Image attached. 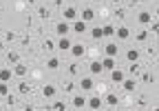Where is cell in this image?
I'll return each instance as SVG.
<instances>
[{
  "label": "cell",
  "mask_w": 159,
  "mask_h": 111,
  "mask_svg": "<svg viewBox=\"0 0 159 111\" xmlns=\"http://www.w3.org/2000/svg\"><path fill=\"white\" fill-rule=\"evenodd\" d=\"M71 31L77 33V36H84L89 31V22H84V20H80V18H77V20L71 22Z\"/></svg>",
  "instance_id": "6da1fadb"
},
{
  "label": "cell",
  "mask_w": 159,
  "mask_h": 111,
  "mask_svg": "<svg viewBox=\"0 0 159 111\" xmlns=\"http://www.w3.org/2000/svg\"><path fill=\"white\" fill-rule=\"evenodd\" d=\"M77 18H80V11H77L73 5L64 7V11H62V20H66V22H73V20H77Z\"/></svg>",
  "instance_id": "7a4b0ae2"
},
{
  "label": "cell",
  "mask_w": 159,
  "mask_h": 111,
  "mask_svg": "<svg viewBox=\"0 0 159 111\" xmlns=\"http://www.w3.org/2000/svg\"><path fill=\"white\" fill-rule=\"evenodd\" d=\"M69 53L73 56V58H77V60H82L84 56H86V47H84L82 42H73V45H71V51H69Z\"/></svg>",
  "instance_id": "3957f363"
},
{
  "label": "cell",
  "mask_w": 159,
  "mask_h": 111,
  "mask_svg": "<svg viewBox=\"0 0 159 111\" xmlns=\"http://www.w3.org/2000/svg\"><path fill=\"white\" fill-rule=\"evenodd\" d=\"M55 33H57V38H62V36H69V33H71V22H66V20L55 22Z\"/></svg>",
  "instance_id": "277c9868"
},
{
  "label": "cell",
  "mask_w": 159,
  "mask_h": 111,
  "mask_svg": "<svg viewBox=\"0 0 159 111\" xmlns=\"http://www.w3.org/2000/svg\"><path fill=\"white\" fill-rule=\"evenodd\" d=\"M71 104H73V109H84L86 107V96L82 94V91H77V94H73V100H71Z\"/></svg>",
  "instance_id": "5b68a950"
},
{
  "label": "cell",
  "mask_w": 159,
  "mask_h": 111,
  "mask_svg": "<svg viewBox=\"0 0 159 111\" xmlns=\"http://www.w3.org/2000/svg\"><path fill=\"white\" fill-rule=\"evenodd\" d=\"M71 45H73V42H71L69 36H62V38H57V40H55V49L64 51V53H66V51H71Z\"/></svg>",
  "instance_id": "8992f818"
},
{
  "label": "cell",
  "mask_w": 159,
  "mask_h": 111,
  "mask_svg": "<svg viewBox=\"0 0 159 111\" xmlns=\"http://www.w3.org/2000/svg\"><path fill=\"white\" fill-rule=\"evenodd\" d=\"M93 87H95V82H93V78L91 76H84L82 80H80V91H82V94H89V91H93Z\"/></svg>",
  "instance_id": "52a82bcc"
},
{
  "label": "cell",
  "mask_w": 159,
  "mask_h": 111,
  "mask_svg": "<svg viewBox=\"0 0 159 111\" xmlns=\"http://www.w3.org/2000/svg\"><path fill=\"white\" fill-rule=\"evenodd\" d=\"M86 107L89 109H93V111H99L104 107V98H99V96H91L89 100H86Z\"/></svg>",
  "instance_id": "ba28073f"
},
{
  "label": "cell",
  "mask_w": 159,
  "mask_h": 111,
  "mask_svg": "<svg viewBox=\"0 0 159 111\" xmlns=\"http://www.w3.org/2000/svg\"><path fill=\"white\" fill-rule=\"evenodd\" d=\"M152 20H155V18H152L150 11H139V13H137V22L142 25V27H148Z\"/></svg>",
  "instance_id": "9c48e42d"
},
{
  "label": "cell",
  "mask_w": 159,
  "mask_h": 111,
  "mask_svg": "<svg viewBox=\"0 0 159 111\" xmlns=\"http://www.w3.org/2000/svg\"><path fill=\"white\" fill-rule=\"evenodd\" d=\"M60 67H62L60 56H49V58H47V69H49V71H57Z\"/></svg>",
  "instance_id": "30bf717a"
},
{
  "label": "cell",
  "mask_w": 159,
  "mask_h": 111,
  "mask_svg": "<svg viewBox=\"0 0 159 111\" xmlns=\"http://www.w3.org/2000/svg\"><path fill=\"white\" fill-rule=\"evenodd\" d=\"M115 38H117V40H128V38H130V29H128L126 25L115 27Z\"/></svg>",
  "instance_id": "8fae6325"
},
{
  "label": "cell",
  "mask_w": 159,
  "mask_h": 111,
  "mask_svg": "<svg viewBox=\"0 0 159 111\" xmlns=\"http://www.w3.org/2000/svg\"><path fill=\"white\" fill-rule=\"evenodd\" d=\"M42 96H44V100H55L57 89H55L53 84H44V87H42Z\"/></svg>",
  "instance_id": "7c38bea8"
},
{
  "label": "cell",
  "mask_w": 159,
  "mask_h": 111,
  "mask_svg": "<svg viewBox=\"0 0 159 111\" xmlns=\"http://www.w3.org/2000/svg\"><path fill=\"white\" fill-rule=\"evenodd\" d=\"M80 20H84V22H93V20H95V9L84 7V9H82V13H80Z\"/></svg>",
  "instance_id": "4fadbf2b"
},
{
  "label": "cell",
  "mask_w": 159,
  "mask_h": 111,
  "mask_svg": "<svg viewBox=\"0 0 159 111\" xmlns=\"http://www.w3.org/2000/svg\"><path fill=\"white\" fill-rule=\"evenodd\" d=\"M29 73V67L25 65V62H18V65H13V76H18V78H25Z\"/></svg>",
  "instance_id": "5bb4252c"
},
{
  "label": "cell",
  "mask_w": 159,
  "mask_h": 111,
  "mask_svg": "<svg viewBox=\"0 0 159 111\" xmlns=\"http://www.w3.org/2000/svg\"><path fill=\"white\" fill-rule=\"evenodd\" d=\"M111 80H113L115 84H122V82L126 80V73H124V71H119V69L115 67V69L111 71Z\"/></svg>",
  "instance_id": "9a60e30c"
},
{
  "label": "cell",
  "mask_w": 159,
  "mask_h": 111,
  "mask_svg": "<svg viewBox=\"0 0 159 111\" xmlns=\"http://www.w3.org/2000/svg\"><path fill=\"white\" fill-rule=\"evenodd\" d=\"M13 78V69L11 67H0V82H11Z\"/></svg>",
  "instance_id": "2e32d148"
},
{
  "label": "cell",
  "mask_w": 159,
  "mask_h": 111,
  "mask_svg": "<svg viewBox=\"0 0 159 111\" xmlns=\"http://www.w3.org/2000/svg\"><path fill=\"white\" fill-rule=\"evenodd\" d=\"M117 53H119V47H117V42H106V47H104V56L117 58Z\"/></svg>",
  "instance_id": "e0dca14e"
},
{
  "label": "cell",
  "mask_w": 159,
  "mask_h": 111,
  "mask_svg": "<svg viewBox=\"0 0 159 111\" xmlns=\"http://www.w3.org/2000/svg\"><path fill=\"white\" fill-rule=\"evenodd\" d=\"M104 104H108L111 109L119 104V98H117V94H115V91H108V94L104 96Z\"/></svg>",
  "instance_id": "ac0fdd59"
},
{
  "label": "cell",
  "mask_w": 159,
  "mask_h": 111,
  "mask_svg": "<svg viewBox=\"0 0 159 111\" xmlns=\"http://www.w3.org/2000/svg\"><path fill=\"white\" fill-rule=\"evenodd\" d=\"M89 73H91V76H99V73H104L102 62H99V60H93V62L89 65Z\"/></svg>",
  "instance_id": "d6986e66"
},
{
  "label": "cell",
  "mask_w": 159,
  "mask_h": 111,
  "mask_svg": "<svg viewBox=\"0 0 159 111\" xmlns=\"http://www.w3.org/2000/svg\"><path fill=\"white\" fill-rule=\"evenodd\" d=\"M99 62H102V69L104 71H113L115 69V58H111V56H104Z\"/></svg>",
  "instance_id": "ffe728a7"
},
{
  "label": "cell",
  "mask_w": 159,
  "mask_h": 111,
  "mask_svg": "<svg viewBox=\"0 0 159 111\" xmlns=\"http://www.w3.org/2000/svg\"><path fill=\"white\" fill-rule=\"evenodd\" d=\"M5 58H7V62L13 67V65L20 62V53H18V51H7V53H5Z\"/></svg>",
  "instance_id": "44dd1931"
},
{
  "label": "cell",
  "mask_w": 159,
  "mask_h": 111,
  "mask_svg": "<svg viewBox=\"0 0 159 111\" xmlns=\"http://www.w3.org/2000/svg\"><path fill=\"white\" fill-rule=\"evenodd\" d=\"M62 91H64V94H77V87H75L73 80H64L62 82Z\"/></svg>",
  "instance_id": "7402d4cb"
},
{
  "label": "cell",
  "mask_w": 159,
  "mask_h": 111,
  "mask_svg": "<svg viewBox=\"0 0 159 111\" xmlns=\"http://www.w3.org/2000/svg\"><path fill=\"white\" fill-rule=\"evenodd\" d=\"M148 38H150L148 29H139V31L135 33V40H137V42H148Z\"/></svg>",
  "instance_id": "603a6c76"
},
{
  "label": "cell",
  "mask_w": 159,
  "mask_h": 111,
  "mask_svg": "<svg viewBox=\"0 0 159 111\" xmlns=\"http://www.w3.org/2000/svg\"><path fill=\"white\" fill-rule=\"evenodd\" d=\"M18 94H20V96L31 94V84H29V82H25V80H22V82H18Z\"/></svg>",
  "instance_id": "cb8c5ba5"
},
{
  "label": "cell",
  "mask_w": 159,
  "mask_h": 111,
  "mask_svg": "<svg viewBox=\"0 0 159 111\" xmlns=\"http://www.w3.org/2000/svg\"><path fill=\"white\" fill-rule=\"evenodd\" d=\"M122 89L128 91V94H133V91H135V78H126V80L122 82Z\"/></svg>",
  "instance_id": "d4e9b609"
},
{
  "label": "cell",
  "mask_w": 159,
  "mask_h": 111,
  "mask_svg": "<svg viewBox=\"0 0 159 111\" xmlns=\"http://www.w3.org/2000/svg\"><path fill=\"white\" fill-rule=\"evenodd\" d=\"M139 73H142V67H139V62H130V67H128V76L137 78Z\"/></svg>",
  "instance_id": "484cf974"
},
{
  "label": "cell",
  "mask_w": 159,
  "mask_h": 111,
  "mask_svg": "<svg viewBox=\"0 0 159 111\" xmlns=\"http://www.w3.org/2000/svg\"><path fill=\"white\" fill-rule=\"evenodd\" d=\"M42 49H44L47 53H53V51H55V40H51V38L42 40Z\"/></svg>",
  "instance_id": "4316f807"
},
{
  "label": "cell",
  "mask_w": 159,
  "mask_h": 111,
  "mask_svg": "<svg viewBox=\"0 0 159 111\" xmlns=\"http://www.w3.org/2000/svg\"><path fill=\"white\" fill-rule=\"evenodd\" d=\"M102 33H104V38H115V25H104Z\"/></svg>",
  "instance_id": "83f0119b"
},
{
  "label": "cell",
  "mask_w": 159,
  "mask_h": 111,
  "mask_svg": "<svg viewBox=\"0 0 159 111\" xmlns=\"http://www.w3.org/2000/svg\"><path fill=\"white\" fill-rule=\"evenodd\" d=\"M53 111H69V104L64 102V100H53Z\"/></svg>",
  "instance_id": "f1b7e54d"
},
{
  "label": "cell",
  "mask_w": 159,
  "mask_h": 111,
  "mask_svg": "<svg viewBox=\"0 0 159 111\" xmlns=\"http://www.w3.org/2000/svg\"><path fill=\"white\" fill-rule=\"evenodd\" d=\"M148 33L155 36V38H159V20H152V22L148 25Z\"/></svg>",
  "instance_id": "f546056e"
},
{
  "label": "cell",
  "mask_w": 159,
  "mask_h": 111,
  "mask_svg": "<svg viewBox=\"0 0 159 111\" xmlns=\"http://www.w3.org/2000/svg\"><path fill=\"white\" fill-rule=\"evenodd\" d=\"M139 56H142V53H139V49H128V51H126V58H128L130 62H137Z\"/></svg>",
  "instance_id": "4dcf8cb0"
},
{
  "label": "cell",
  "mask_w": 159,
  "mask_h": 111,
  "mask_svg": "<svg viewBox=\"0 0 159 111\" xmlns=\"http://www.w3.org/2000/svg\"><path fill=\"white\" fill-rule=\"evenodd\" d=\"M89 33H91V38H93V40H102V38H104V33H102V27H93Z\"/></svg>",
  "instance_id": "1f68e13d"
},
{
  "label": "cell",
  "mask_w": 159,
  "mask_h": 111,
  "mask_svg": "<svg viewBox=\"0 0 159 111\" xmlns=\"http://www.w3.org/2000/svg\"><path fill=\"white\" fill-rule=\"evenodd\" d=\"M38 18H40V20H49V18H51V11H49L47 7H38Z\"/></svg>",
  "instance_id": "d6a6232c"
},
{
  "label": "cell",
  "mask_w": 159,
  "mask_h": 111,
  "mask_svg": "<svg viewBox=\"0 0 159 111\" xmlns=\"http://www.w3.org/2000/svg\"><path fill=\"white\" fill-rule=\"evenodd\" d=\"M139 76H142V82H146V84H150V82L155 80V76H152V73H148V71H144V73H139Z\"/></svg>",
  "instance_id": "836d02e7"
},
{
  "label": "cell",
  "mask_w": 159,
  "mask_h": 111,
  "mask_svg": "<svg viewBox=\"0 0 159 111\" xmlns=\"http://www.w3.org/2000/svg\"><path fill=\"white\" fill-rule=\"evenodd\" d=\"M9 91H11V89H9V82H0V98H5Z\"/></svg>",
  "instance_id": "e575fe53"
},
{
  "label": "cell",
  "mask_w": 159,
  "mask_h": 111,
  "mask_svg": "<svg viewBox=\"0 0 159 111\" xmlns=\"http://www.w3.org/2000/svg\"><path fill=\"white\" fill-rule=\"evenodd\" d=\"M5 100H7V104H9V107H16V104H18V98H16L13 94H7V96H5Z\"/></svg>",
  "instance_id": "d590c367"
},
{
  "label": "cell",
  "mask_w": 159,
  "mask_h": 111,
  "mask_svg": "<svg viewBox=\"0 0 159 111\" xmlns=\"http://www.w3.org/2000/svg\"><path fill=\"white\" fill-rule=\"evenodd\" d=\"M16 38H18V33H16V31H7V33H5V42H13Z\"/></svg>",
  "instance_id": "8d00e7d4"
},
{
  "label": "cell",
  "mask_w": 159,
  "mask_h": 111,
  "mask_svg": "<svg viewBox=\"0 0 159 111\" xmlns=\"http://www.w3.org/2000/svg\"><path fill=\"white\" fill-rule=\"evenodd\" d=\"M146 104H148V100H146V96H139V98H137V104H135V107H137V109H144Z\"/></svg>",
  "instance_id": "74e56055"
},
{
  "label": "cell",
  "mask_w": 159,
  "mask_h": 111,
  "mask_svg": "<svg viewBox=\"0 0 159 111\" xmlns=\"http://www.w3.org/2000/svg\"><path fill=\"white\" fill-rule=\"evenodd\" d=\"M69 73H71V76H80V67L73 62V65H69Z\"/></svg>",
  "instance_id": "f35d334b"
},
{
  "label": "cell",
  "mask_w": 159,
  "mask_h": 111,
  "mask_svg": "<svg viewBox=\"0 0 159 111\" xmlns=\"http://www.w3.org/2000/svg\"><path fill=\"white\" fill-rule=\"evenodd\" d=\"M115 16L119 18V20H124V18H126V9H124V7H117V11H115Z\"/></svg>",
  "instance_id": "ab89813d"
},
{
  "label": "cell",
  "mask_w": 159,
  "mask_h": 111,
  "mask_svg": "<svg viewBox=\"0 0 159 111\" xmlns=\"http://www.w3.org/2000/svg\"><path fill=\"white\" fill-rule=\"evenodd\" d=\"M5 53V40H0V56Z\"/></svg>",
  "instance_id": "60d3db41"
},
{
  "label": "cell",
  "mask_w": 159,
  "mask_h": 111,
  "mask_svg": "<svg viewBox=\"0 0 159 111\" xmlns=\"http://www.w3.org/2000/svg\"><path fill=\"white\" fill-rule=\"evenodd\" d=\"M33 109H35L33 104H25V111H33Z\"/></svg>",
  "instance_id": "b9f144b4"
},
{
  "label": "cell",
  "mask_w": 159,
  "mask_h": 111,
  "mask_svg": "<svg viewBox=\"0 0 159 111\" xmlns=\"http://www.w3.org/2000/svg\"><path fill=\"white\" fill-rule=\"evenodd\" d=\"M42 111H53V107H51V104H44V107H42Z\"/></svg>",
  "instance_id": "7bdbcfd3"
},
{
  "label": "cell",
  "mask_w": 159,
  "mask_h": 111,
  "mask_svg": "<svg viewBox=\"0 0 159 111\" xmlns=\"http://www.w3.org/2000/svg\"><path fill=\"white\" fill-rule=\"evenodd\" d=\"M53 2H55L57 7H62V5H64V0H53Z\"/></svg>",
  "instance_id": "ee69618b"
},
{
  "label": "cell",
  "mask_w": 159,
  "mask_h": 111,
  "mask_svg": "<svg viewBox=\"0 0 159 111\" xmlns=\"http://www.w3.org/2000/svg\"><path fill=\"white\" fill-rule=\"evenodd\" d=\"M113 111H126V109H119V107H113Z\"/></svg>",
  "instance_id": "f6af8a7d"
},
{
  "label": "cell",
  "mask_w": 159,
  "mask_h": 111,
  "mask_svg": "<svg viewBox=\"0 0 159 111\" xmlns=\"http://www.w3.org/2000/svg\"><path fill=\"white\" fill-rule=\"evenodd\" d=\"M126 111H142V109H137V107H133V109H126Z\"/></svg>",
  "instance_id": "bcb514c9"
},
{
  "label": "cell",
  "mask_w": 159,
  "mask_h": 111,
  "mask_svg": "<svg viewBox=\"0 0 159 111\" xmlns=\"http://www.w3.org/2000/svg\"><path fill=\"white\" fill-rule=\"evenodd\" d=\"M29 5H38V0H29Z\"/></svg>",
  "instance_id": "7dc6e473"
},
{
  "label": "cell",
  "mask_w": 159,
  "mask_h": 111,
  "mask_svg": "<svg viewBox=\"0 0 159 111\" xmlns=\"http://www.w3.org/2000/svg\"><path fill=\"white\" fill-rule=\"evenodd\" d=\"M111 2H115V5H119V2H122V0H111Z\"/></svg>",
  "instance_id": "c3c4849f"
},
{
  "label": "cell",
  "mask_w": 159,
  "mask_h": 111,
  "mask_svg": "<svg viewBox=\"0 0 159 111\" xmlns=\"http://www.w3.org/2000/svg\"><path fill=\"white\" fill-rule=\"evenodd\" d=\"M155 16H157V18H159V7H157V11H155Z\"/></svg>",
  "instance_id": "681fc988"
},
{
  "label": "cell",
  "mask_w": 159,
  "mask_h": 111,
  "mask_svg": "<svg viewBox=\"0 0 159 111\" xmlns=\"http://www.w3.org/2000/svg\"><path fill=\"white\" fill-rule=\"evenodd\" d=\"M91 2H102V0H91Z\"/></svg>",
  "instance_id": "f907efd6"
},
{
  "label": "cell",
  "mask_w": 159,
  "mask_h": 111,
  "mask_svg": "<svg viewBox=\"0 0 159 111\" xmlns=\"http://www.w3.org/2000/svg\"><path fill=\"white\" fill-rule=\"evenodd\" d=\"M152 111H159V107H155V109H152Z\"/></svg>",
  "instance_id": "816d5d0a"
}]
</instances>
